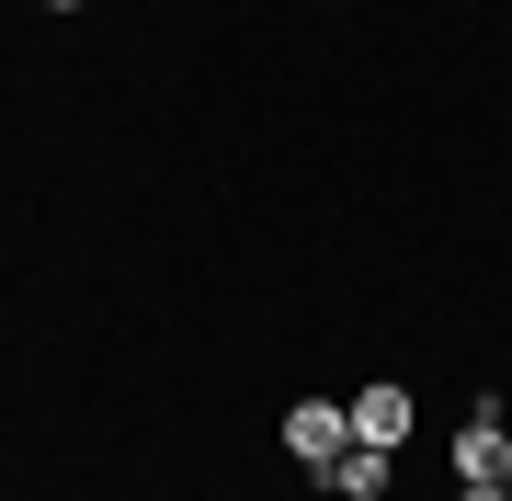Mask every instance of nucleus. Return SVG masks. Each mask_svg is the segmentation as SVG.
Listing matches in <instances>:
<instances>
[{"label": "nucleus", "instance_id": "f257e3e1", "mask_svg": "<svg viewBox=\"0 0 512 501\" xmlns=\"http://www.w3.org/2000/svg\"><path fill=\"white\" fill-rule=\"evenodd\" d=\"M285 445L308 456V467H330V456L353 445V410H330V399H296V410H285Z\"/></svg>", "mask_w": 512, "mask_h": 501}, {"label": "nucleus", "instance_id": "f03ea898", "mask_svg": "<svg viewBox=\"0 0 512 501\" xmlns=\"http://www.w3.org/2000/svg\"><path fill=\"white\" fill-rule=\"evenodd\" d=\"M410 433V388H365L353 399V445H399Z\"/></svg>", "mask_w": 512, "mask_h": 501}, {"label": "nucleus", "instance_id": "7ed1b4c3", "mask_svg": "<svg viewBox=\"0 0 512 501\" xmlns=\"http://www.w3.org/2000/svg\"><path fill=\"white\" fill-rule=\"evenodd\" d=\"M456 467H467V479H501V467H512V433H501V410H478V422L456 433Z\"/></svg>", "mask_w": 512, "mask_h": 501}, {"label": "nucleus", "instance_id": "20e7f679", "mask_svg": "<svg viewBox=\"0 0 512 501\" xmlns=\"http://www.w3.org/2000/svg\"><path fill=\"white\" fill-rule=\"evenodd\" d=\"M319 479L342 490V501H376V490H387V445H342V456L319 467Z\"/></svg>", "mask_w": 512, "mask_h": 501}, {"label": "nucleus", "instance_id": "39448f33", "mask_svg": "<svg viewBox=\"0 0 512 501\" xmlns=\"http://www.w3.org/2000/svg\"><path fill=\"white\" fill-rule=\"evenodd\" d=\"M456 501H512V490H501V479H467V490H456Z\"/></svg>", "mask_w": 512, "mask_h": 501}, {"label": "nucleus", "instance_id": "423d86ee", "mask_svg": "<svg viewBox=\"0 0 512 501\" xmlns=\"http://www.w3.org/2000/svg\"><path fill=\"white\" fill-rule=\"evenodd\" d=\"M46 12H80V0H46Z\"/></svg>", "mask_w": 512, "mask_h": 501}, {"label": "nucleus", "instance_id": "0eeeda50", "mask_svg": "<svg viewBox=\"0 0 512 501\" xmlns=\"http://www.w3.org/2000/svg\"><path fill=\"white\" fill-rule=\"evenodd\" d=\"M501 490H512V467H501Z\"/></svg>", "mask_w": 512, "mask_h": 501}]
</instances>
